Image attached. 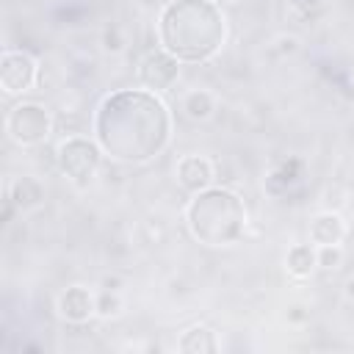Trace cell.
<instances>
[{
	"label": "cell",
	"instance_id": "1",
	"mask_svg": "<svg viewBox=\"0 0 354 354\" xmlns=\"http://www.w3.org/2000/svg\"><path fill=\"white\" fill-rule=\"evenodd\" d=\"M94 138L122 163H149L171 141V113L158 91L119 88L94 113Z\"/></svg>",
	"mask_w": 354,
	"mask_h": 354
},
{
	"label": "cell",
	"instance_id": "2",
	"mask_svg": "<svg viewBox=\"0 0 354 354\" xmlns=\"http://www.w3.org/2000/svg\"><path fill=\"white\" fill-rule=\"evenodd\" d=\"M158 41L180 64H205L227 41V17L210 0H171L158 17Z\"/></svg>",
	"mask_w": 354,
	"mask_h": 354
},
{
	"label": "cell",
	"instance_id": "3",
	"mask_svg": "<svg viewBox=\"0 0 354 354\" xmlns=\"http://www.w3.org/2000/svg\"><path fill=\"white\" fill-rule=\"evenodd\" d=\"M246 205L243 199L224 188V185H207L191 196L185 205V224L194 241L210 249L232 246L246 232Z\"/></svg>",
	"mask_w": 354,
	"mask_h": 354
},
{
	"label": "cell",
	"instance_id": "4",
	"mask_svg": "<svg viewBox=\"0 0 354 354\" xmlns=\"http://www.w3.org/2000/svg\"><path fill=\"white\" fill-rule=\"evenodd\" d=\"M102 155H105V152H102V147L97 144V138L66 136V138L58 144V149H55V163H58L61 174H64L72 185L83 188V185H88V183L97 177L100 163H102Z\"/></svg>",
	"mask_w": 354,
	"mask_h": 354
},
{
	"label": "cell",
	"instance_id": "5",
	"mask_svg": "<svg viewBox=\"0 0 354 354\" xmlns=\"http://www.w3.org/2000/svg\"><path fill=\"white\" fill-rule=\"evenodd\" d=\"M53 133V113L41 102H17L6 116V136L17 147H39Z\"/></svg>",
	"mask_w": 354,
	"mask_h": 354
},
{
	"label": "cell",
	"instance_id": "6",
	"mask_svg": "<svg viewBox=\"0 0 354 354\" xmlns=\"http://www.w3.org/2000/svg\"><path fill=\"white\" fill-rule=\"evenodd\" d=\"M39 80V61L28 50L6 47L0 55V88L6 97L28 94Z\"/></svg>",
	"mask_w": 354,
	"mask_h": 354
},
{
	"label": "cell",
	"instance_id": "7",
	"mask_svg": "<svg viewBox=\"0 0 354 354\" xmlns=\"http://www.w3.org/2000/svg\"><path fill=\"white\" fill-rule=\"evenodd\" d=\"M180 80V61L163 47L149 50L138 64V83L149 91H169Z\"/></svg>",
	"mask_w": 354,
	"mask_h": 354
},
{
	"label": "cell",
	"instance_id": "8",
	"mask_svg": "<svg viewBox=\"0 0 354 354\" xmlns=\"http://www.w3.org/2000/svg\"><path fill=\"white\" fill-rule=\"evenodd\" d=\"M55 310H58V318L66 324H75V326L88 324L97 315V293H91L86 285H69L58 293Z\"/></svg>",
	"mask_w": 354,
	"mask_h": 354
},
{
	"label": "cell",
	"instance_id": "9",
	"mask_svg": "<svg viewBox=\"0 0 354 354\" xmlns=\"http://www.w3.org/2000/svg\"><path fill=\"white\" fill-rule=\"evenodd\" d=\"M44 199H47L44 185L33 174H17L6 185V202H8V207L17 210V213H22V216L39 210L44 205Z\"/></svg>",
	"mask_w": 354,
	"mask_h": 354
},
{
	"label": "cell",
	"instance_id": "10",
	"mask_svg": "<svg viewBox=\"0 0 354 354\" xmlns=\"http://www.w3.org/2000/svg\"><path fill=\"white\" fill-rule=\"evenodd\" d=\"M174 177H177V183H180L185 191L196 194V191L213 185V180H216V169H213V160H210L207 155L188 152V155H183V158L177 160V166H174Z\"/></svg>",
	"mask_w": 354,
	"mask_h": 354
},
{
	"label": "cell",
	"instance_id": "11",
	"mask_svg": "<svg viewBox=\"0 0 354 354\" xmlns=\"http://www.w3.org/2000/svg\"><path fill=\"white\" fill-rule=\"evenodd\" d=\"M348 235V227L340 213L335 210H321L310 218V241L315 246H340Z\"/></svg>",
	"mask_w": 354,
	"mask_h": 354
},
{
	"label": "cell",
	"instance_id": "12",
	"mask_svg": "<svg viewBox=\"0 0 354 354\" xmlns=\"http://www.w3.org/2000/svg\"><path fill=\"white\" fill-rule=\"evenodd\" d=\"M177 351H183V354H213V351H218V337L210 326L194 324L177 337Z\"/></svg>",
	"mask_w": 354,
	"mask_h": 354
},
{
	"label": "cell",
	"instance_id": "13",
	"mask_svg": "<svg viewBox=\"0 0 354 354\" xmlns=\"http://www.w3.org/2000/svg\"><path fill=\"white\" fill-rule=\"evenodd\" d=\"M285 268H288L290 277L307 279L318 268V249H315V243L313 241L310 243H293L288 249V254H285Z\"/></svg>",
	"mask_w": 354,
	"mask_h": 354
},
{
	"label": "cell",
	"instance_id": "14",
	"mask_svg": "<svg viewBox=\"0 0 354 354\" xmlns=\"http://www.w3.org/2000/svg\"><path fill=\"white\" fill-rule=\"evenodd\" d=\"M216 94L207 91V88H194L183 97V113L191 119V122H210L216 116Z\"/></svg>",
	"mask_w": 354,
	"mask_h": 354
},
{
	"label": "cell",
	"instance_id": "15",
	"mask_svg": "<svg viewBox=\"0 0 354 354\" xmlns=\"http://www.w3.org/2000/svg\"><path fill=\"white\" fill-rule=\"evenodd\" d=\"M100 44H102L105 53L119 55V53L127 47V33H124V28H122L119 22H108V25L102 28V33H100Z\"/></svg>",
	"mask_w": 354,
	"mask_h": 354
},
{
	"label": "cell",
	"instance_id": "16",
	"mask_svg": "<svg viewBox=\"0 0 354 354\" xmlns=\"http://www.w3.org/2000/svg\"><path fill=\"white\" fill-rule=\"evenodd\" d=\"M122 310H124V301L113 288L97 293V318H119Z\"/></svg>",
	"mask_w": 354,
	"mask_h": 354
},
{
	"label": "cell",
	"instance_id": "17",
	"mask_svg": "<svg viewBox=\"0 0 354 354\" xmlns=\"http://www.w3.org/2000/svg\"><path fill=\"white\" fill-rule=\"evenodd\" d=\"M318 249V268L337 271L343 266V246H315Z\"/></svg>",
	"mask_w": 354,
	"mask_h": 354
},
{
	"label": "cell",
	"instance_id": "18",
	"mask_svg": "<svg viewBox=\"0 0 354 354\" xmlns=\"http://www.w3.org/2000/svg\"><path fill=\"white\" fill-rule=\"evenodd\" d=\"M288 3H290L293 8H299V11H310V8H313L318 0H288Z\"/></svg>",
	"mask_w": 354,
	"mask_h": 354
},
{
	"label": "cell",
	"instance_id": "19",
	"mask_svg": "<svg viewBox=\"0 0 354 354\" xmlns=\"http://www.w3.org/2000/svg\"><path fill=\"white\" fill-rule=\"evenodd\" d=\"M343 293H346V299H348V301H354V277H351V279H346Z\"/></svg>",
	"mask_w": 354,
	"mask_h": 354
},
{
	"label": "cell",
	"instance_id": "20",
	"mask_svg": "<svg viewBox=\"0 0 354 354\" xmlns=\"http://www.w3.org/2000/svg\"><path fill=\"white\" fill-rule=\"evenodd\" d=\"M210 3H216V6H224V3H238V0H210Z\"/></svg>",
	"mask_w": 354,
	"mask_h": 354
}]
</instances>
